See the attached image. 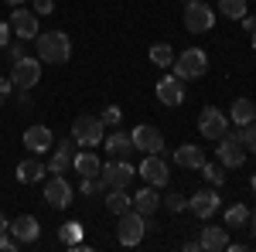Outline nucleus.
Instances as JSON below:
<instances>
[{
  "label": "nucleus",
  "mask_w": 256,
  "mask_h": 252,
  "mask_svg": "<svg viewBox=\"0 0 256 252\" xmlns=\"http://www.w3.org/2000/svg\"><path fill=\"white\" fill-rule=\"evenodd\" d=\"M34 51L41 65H65L72 58V41L65 31H44L34 38Z\"/></svg>",
  "instance_id": "obj_1"
},
{
  "label": "nucleus",
  "mask_w": 256,
  "mask_h": 252,
  "mask_svg": "<svg viewBox=\"0 0 256 252\" xmlns=\"http://www.w3.org/2000/svg\"><path fill=\"white\" fill-rule=\"evenodd\" d=\"M171 72H174L181 82H188V78H202L208 72V55L202 51V48H188V51H181L171 65Z\"/></svg>",
  "instance_id": "obj_2"
},
{
  "label": "nucleus",
  "mask_w": 256,
  "mask_h": 252,
  "mask_svg": "<svg viewBox=\"0 0 256 252\" xmlns=\"http://www.w3.org/2000/svg\"><path fill=\"white\" fill-rule=\"evenodd\" d=\"M147 229H154V225H150V222H147L140 212H134V208H130V212L120 215L116 239L123 242V246H140V242H144V235H147Z\"/></svg>",
  "instance_id": "obj_3"
},
{
  "label": "nucleus",
  "mask_w": 256,
  "mask_h": 252,
  "mask_svg": "<svg viewBox=\"0 0 256 252\" xmlns=\"http://www.w3.org/2000/svg\"><path fill=\"white\" fill-rule=\"evenodd\" d=\"M212 24H216V10H212L205 0H188V3H184V27H188L192 34L212 31Z\"/></svg>",
  "instance_id": "obj_4"
},
{
  "label": "nucleus",
  "mask_w": 256,
  "mask_h": 252,
  "mask_svg": "<svg viewBox=\"0 0 256 252\" xmlns=\"http://www.w3.org/2000/svg\"><path fill=\"white\" fill-rule=\"evenodd\" d=\"M102 119L99 116H79L72 123V140H76V147H99L102 143Z\"/></svg>",
  "instance_id": "obj_5"
},
{
  "label": "nucleus",
  "mask_w": 256,
  "mask_h": 252,
  "mask_svg": "<svg viewBox=\"0 0 256 252\" xmlns=\"http://www.w3.org/2000/svg\"><path fill=\"white\" fill-rule=\"evenodd\" d=\"M41 78V61L31 58V55H24L10 65V82H14V89H34Z\"/></svg>",
  "instance_id": "obj_6"
},
{
  "label": "nucleus",
  "mask_w": 256,
  "mask_h": 252,
  "mask_svg": "<svg viewBox=\"0 0 256 252\" xmlns=\"http://www.w3.org/2000/svg\"><path fill=\"white\" fill-rule=\"evenodd\" d=\"M198 130H202V136L205 140H222V136L229 133V119L222 116V109L218 106H205L202 109V116H198Z\"/></svg>",
  "instance_id": "obj_7"
},
{
  "label": "nucleus",
  "mask_w": 256,
  "mask_h": 252,
  "mask_svg": "<svg viewBox=\"0 0 256 252\" xmlns=\"http://www.w3.org/2000/svg\"><path fill=\"white\" fill-rule=\"evenodd\" d=\"M134 167H130V160H110L102 171H99V177L106 181V188H120V191H126L130 188V181H134Z\"/></svg>",
  "instance_id": "obj_8"
},
{
  "label": "nucleus",
  "mask_w": 256,
  "mask_h": 252,
  "mask_svg": "<svg viewBox=\"0 0 256 252\" xmlns=\"http://www.w3.org/2000/svg\"><path fill=\"white\" fill-rule=\"evenodd\" d=\"M130 140H134V147L144 150V154H160L164 150V133H160L158 126H150V123H140L137 130L130 133Z\"/></svg>",
  "instance_id": "obj_9"
},
{
  "label": "nucleus",
  "mask_w": 256,
  "mask_h": 252,
  "mask_svg": "<svg viewBox=\"0 0 256 252\" xmlns=\"http://www.w3.org/2000/svg\"><path fill=\"white\" fill-rule=\"evenodd\" d=\"M137 174L144 177L150 188H164V184H168V177H171V171H168V164H164V157H160V154H147Z\"/></svg>",
  "instance_id": "obj_10"
},
{
  "label": "nucleus",
  "mask_w": 256,
  "mask_h": 252,
  "mask_svg": "<svg viewBox=\"0 0 256 252\" xmlns=\"http://www.w3.org/2000/svg\"><path fill=\"white\" fill-rule=\"evenodd\" d=\"M44 201L52 205V208H68L72 205V184L65 181L62 174H55L52 181H44Z\"/></svg>",
  "instance_id": "obj_11"
},
{
  "label": "nucleus",
  "mask_w": 256,
  "mask_h": 252,
  "mask_svg": "<svg viewBox=\"0 0 256 252\" xmlns=\"http://www.w3.org/2000/svg\"><path fill=\"white\" fill-rule=\"evenodd\" d=\"M218 164H222V167H242V164H246V147H242L232 133H226L218 140Z\"/></svg>",
  "instance_id": "obj_12"
},
{
  "label": "nucleus",
  "mask_w": 256,
  "mask_h": 252,
  "mask_svg": "<svg viewBox=\"0 0 256 252\" xmlns=\"http://www.w3.org/2000/svg\"><path fill=\"white\" fill-rule=\"evenodd\" d=\"M7 232L14 235L20 246H31V242H38L41 225H38V218H34V215H18V218L7 225Z\"/></svg>",
  "instance_id": "obj_13"
},
{
  "label": "nucleus",
  "mask_w": 256,
  "mask_h": 252,
  "mask_svg": "<svg viewBox=\"0 0 256 252\" xmlns=\"http://www.w3.org/2000/svg\"><path fill=\"white\" fill-rule=\"evenodd\" d=\"M24 147H28L31 154H48V150L55 147V136H52L48 126L34 123V126H28V130H24Z\"/></svg>",
  "instance_id": "obj_14"
},
{
  "label": "nucleus",
  "mask_w": 256,
  "mask_h": 252,
  "mask_svg": "<svg viewBox=\"0 0 256 252\" xmlns=\"http://www.w3.org/2000/svg\"><path fill=\"white\" fill-rule=\"evenodd\" d=\"M72 157H76V140H72V136H68V140H58V143L52 147L48 171H52V174H62V171H68V167H72Z\"/></svg>",
  "instance_id": "obj_15"
},
{
  "label": "nucleus",
  "mask_w": 256,
  "mask_h": 252,
  "mask_svg": "<svg viewBox=\"0 0 256 252\" xmlns=\"http://www.w3.org/2000/svg\"><path fill=\"white\" fill-rule=\"evenodd\" d=\"M158 99L164 102V106H181L184 102V82L171 72V75H164L158 82Z\"/></svg>",
  "instance_id": "obj_16"
},
{
  "label": "nucleus",
  "mask_w": 256,
  "mask_h": 252,
  "mask_svg": "<svg viewBox=\"0 0 256 252\" xmlns=\"http://www.w3.org/2000/svg\"><path fill=\"white\" fill-rule=\"evenodd\" d=\"M10 31L24 41L38 38L41 34L38 31V14H34V10H14V14H10Z\"/></svg>",
  "instance_id": "obj_17"
},
{
  "label": "nucleus",
  "mask_w": 256,
  "mask_h": 252,
  "mask_svg": "<svg viewBox=\"0 0 256 252\" xmlns=\"http://www.w3.org/2000/svg\"><path fill=\"white\" fill-rule=\"evenodd\" d=\"M188 208H192V215H198V218H212V215L218 212V191H212V188L195 191L192 201H188Z\"/></svg>",
  "instance_id": "obj_18"
},
{
  "label": "nucleus",
  "mask_w": 256,
  "mask_h": 252,
  "mask_svg": "<svg viewBox=\"0 0 256 252\" xmlns=\"http://www.w3.org/2000/svg\"><path fill=\"white\" fill-rule=\"evenodd\" d=\"M106 154H110V160H130V157L137 154V147H134L130 133H110V140H106Z\"/></svg>",
  "instance_id": "obj_19"
},
{
  "label": "nucleus",
  "mask_w": 256,
  "mask_h": 252,
  "mask_svg": "<svg viewBox=\"0 0 256 252\" xmlns=\"http://www.w3.org/2000/svg\"><path fill=\"white\" fill-rule=\"evenodd\" d=\"M174 164H178V167H184V171H198V167L205 164V150L195 147V143H184V147H178V150H174Z\"/></svg>",
  "instance_id": "obj_20"
},
{
  "label": "nucleus",
  "mask_w": 256,
  "mask_h": 252,
  "mask_svg": "<svg viewBox=\"0 0 256 252\" xmlns=\"http://www.w3.org/2000/svg\"><path fill=\"white\" fill-rule=\"evenodd\" d=\"M229 246V235H226V225L218 229V225H205L202 229V249L205 252H222Z\"/></svg>",
  "instance_id": "obj_21"
},
{
  "label": "nucleus",
  "mask_w": 256,
  "mask_h": 252,
  "mask_svg": "<svg viewBox=\"0 0 256 252\" xmlns=\"http://www.w3.org/2000/svg\"><path fill=\"white\" fill-rule=\"evenodd\" d=\"M48 171V164H41L38 157H31V160H20L18 164V181L20 184H38L41 177Z\"/></svg>",
  "instance_id": "obj_22"
},
{
  "label": "nucleus",
  "mask_w": 256,
  "mask_h": 252,
  "mask_svg": "<svg viewBox=\"0 0 256 252\" xmlns=\"http://www.w3.org/2000/svg\"><path fill=\"white\" fill-rule=\"evenodd\" d=\"M158 208H160L158 188H144V191H137V198H134V212H140L144 218H150Z\"/></svg>",
  "instance_id": "obj_23"
},
{
  "label": "nucleus",
  "mask_w": 256,
  "mask_h": 252,
  "mask_svg": "<svg viewBox=\"0 0 256 252\" xmlns=\"http://www.w3.org/2000/svg\"><path fill=\"white\" fill-rule=\"evenodd\" d=\"M72 167H76L79 177H96L99 171H102V164H99L96 154H76L72 157Z\"/></svg>",
  "instance_id": "obj_24"
},
{
  "label": "nucleus",
  "mask_w": 256,
  "mask_h": 252,
  "mask_svg": "<svg viewBox=\"0 0 256 252\" xmlns=\"http://www.w3.org/2000/svg\"><path fill=\"white\" fill-rule=\"evenodd\" d=\"M106 208H110V215H123L134 208V198L126 191H120V188H110L106 191Z\"/></svg>",
  "instance_id": "obj_25"
},
{
  "label": "nucleus",
  "mask_w": 256,
  "mask_h": 252,
  "mask_svg": "<svg viewBox=\"0 0 256 252\" xmlns=\"http://www.w3.org/2000/svg\"><path fill=\"white\" fill-rule=\"evenodd\" d=\"M229 119H232L236 126H246V123H253V119H256V106L250 102V99H236V102H232Z\"/></svg>",
  "instance_id": "obj_26"
},
{
  "label": "nucleus",
  "mask_w": 256,
  "mask_h": 252,
  "mask_svg": "<svg viewBox=\"0 0 256 252\" xmlns=\"http://www.w3.org/2000/svg\"><path fill=\"white\" fill-rule=\"evenodd\" d=\"M58 242H62V246H68V249L82 246V225H79V222H65V225L58 229Z\"/></svg>",
  "instance_id": "obj_27"
},
{
  "label": "nucleus",
  "mask_w": 256,
  "mask_h": 252,
  "mask_svg": "<svg viewBox=\"0 0 256 252\" xmlns=\"http://www.w3.org/2000/svg\"><path fill=\"white\" fill-rule=\"evenodd\" d=\"M226 229H242L246 222H250V212H246V205H232V208H226Z\"/></svg>",
  "instance_id": "obj_28"
},
{
  "label": "nucleus",
  "mask_w": 256,
  "mask_h": 252,
  "mask_svg": "<svg viewBox=\"0 0 256 252\" xmlns=\"http://www.w3.org/2000/svg\"><path fill=\"white\" fill-rule=\"evenodd\" d=\"M229 133L236 136L242 147H250V150L256 154V119H253V123H246V126H236V130H229Z\"/></svg>",
  "instance_id": "obj_29"
},
{
  "label": "nucleus",
  "mask_w": 256,
  "mask_h": 252,
  "mask_svg": "<svg viewBox=\"0 0 256 252\" xmlns=\"http://www.w3.org/2000/svg\"><path fill=\"white\" fill-rule=\"evenodd\" d=\"M150 61L160 65V68H171V65H174V51H171L168 44H154V48H150Z\"/></svg>",
  "instance_id": "obj_30"
},
{
  "label": "nucleus",
  "mask_w": 256,
  "mask_h": 252,
  "mask_svg": "<svg viewBox=\"0 0 256 252\" xmlns=\"http://www.w3.org/2000/svg\"><path fill=\"white\" fill-rule=\"evenodd\" d=\"M79 191L86 194V198H92V194H106L110 191V188H106V181H102V177H82V184H79Z\"/></svg>",
  "instance_id": "obj_31"
},
{
  "label": "nucleus",
  "mask_w": 256,
  "mask_h": 252,
  "mask_svg": "<svg viewBox=\"0 0 256 252\" xmlns=\"http://www.w3.org/2000/svg\"><path fill=\"white\" fill-rule=\"evenodd\" d=\"M218 10H222L226 17L239 20L242 14H246V0H218Z\"/></svg>",
  "instance_id": "obj_32"
},
{
  "label": "nucleus",
  "mask_w": 256,
  "mask_h": 252,
  "mask_svg": "<svg viewBox=\"0 0 256 252\" xmlns=\"http://www.w3.org/2000/svg\"><path fill=\"white\" fill-rule=\"evenodd\" d=\"M198 171L205 174V181H208V184H216V188H222V181H226V174L218 171V164H208V160H205V164H202Z\"/></svg>",
  "instance_id": "obj_33"
},
{
  "label": "nucleus",
  "mask_w": 256,
  "mask_h": 252,
  "mask_svg": "<svg viewBox=\"0 0 256 252\" xmlns=\"http://www.w3.org/2000/svg\"><path fill=\"white\" fill-rule=\"evenodd\" d=\"M160 205H164V208H168V212H184V208H188V198H184V194H168V198H164V201H160Z\"/></svg>",
  "instance_id": "obj_34"
},
{
  "label": "nucleus",
  "mask_w": 256,
  "mask_h": 252,
  "mask_svg": "<svg viewBox=\"0 0 256 252\" xmlns=\"http://www.w3.org/2000/svg\"><path fill=\"white\" fill-rule=\"evenodd\" d=\"M31 10H34V14H55V0H31Z\"/></svg>",
  "instance_id": "obj_35"
},
{
  "label": "nucleus",
  "mask_w": 256,
  "mask_h": 252,
  "mask_svg": "<svg viewBox=\"0 0 256 252\" xmlns=\"http://www.w3.org/2000/svg\"><path fill=\"white\" fill-rule=\"evenodd\" d=\"M7 55H10V61L24 58V38H20V41H14V44H7Z\"/></svg>",
  "instance_id": "obj_36"
},
{
  "label": "nucleus",
  "mask_w": 256,
  "mask_h": 252,
  "mask_svg": "<svg viewBox=\"0 0 256 252\" xmlns=\"http://www.w3.org/2000/svg\"><path fill=\"white\" fill-rule=\"evenodd\" d=\"M99 119L113 126V123H120V109H116V106H106V109H102V116H99Z\"/></svg>",
  "instance_id": "obj_37"
},
{
  "label": "nucleus",
  "mask_w": 256,
  "mask_h": 252,
  "mask_svg": "<svg viewBox=\"0 0 256 252\" xmlns=\"http://www.w3.org/2000/svg\"><path fill=\"white\" fill-rule=\"evenodd\" d=\"M10 44V20H0V48Z\"/></svg>",
  "instance_id": "obj_38"
},
{
  "label": "nucleus",
  "mask_w": 256,
  "mask_h": 252,
  "mask_svg": "<svg viewBox=\"0 0 256 252\" xmlns=\"http://www.w3.org/2000/svg\"><path fill=\"white\" fill-rule=\"evenodd\" d=\"M239 24H242V31H246V34H253V31H256V17H250V14H242Z\"/></svg>",
  "instance_id": "obj_39"
},
{
  "label": "nucleus",
  "mask_w": 256,
  "mask_h": 252,
  "mask_svg": "<svg viewBox=\"0 0 256 252\" xmlns=\"http://www.w3.org/2000/svg\"><path fill=\"white\" fill-rule=\"evenodd\" d=\"M10 89H14V82H10V78H0V102L10 96Z\"/></svg>",
  "instance_id": "obj_40"
},
{
  "label": "nucleus",
  "mask_w": 256,
  "mask_h": 252,
  "mask_svg": "<svg viewBox=\"0 0 256 252\" xmlns=\"http://www.w3.org/2000/svg\"><path fill=\"white\" fill-rule=\"evenodd\" d=\"M184 249H188V252H198V249H202V239H188V242H184Z\"/></svg>",
  "instance_id": "obj_41"
},
{
  "label": "nucleus",
  "mask_w": 256,
  "mask_h": 252,
  "mask_svg": "<svg viewBox=\"0 0 256 252\" xmlns=\"http://www.w3.org/2000/svg\"><path fill=\"white\" fill-rule=\"evenodd\" d=\"M7 225H10V222H7V218H4V215H0V235L7 232Z\"/></svg>",
  "instance_id": "obj_42"
},
{
  "label": "nucleus",
  "mask_w": 256,
  "mask_h": 252,
  "mask_svg": "<svg viewBox=\"0 0 256 252\" xmlns=\"http://www.w3.org/2000/svg\"><path fill=\"white\" fill-rule=\"evenodd\" d=\"M250 225H253V235H256V208L250 212Z\"/></svg>",
  "instance_id": "obj_43"
},
{
  "label": "nucleus",
  "mask_w": 256,
  "mask_h": 252,
  "mask_svg": "<svg viewBox=\"0 0 256 252\" xmlns=\"http://www.w3.org/2000/svg\"><path fill=\"white\" fill-rule=\"evenodd\" d=\"M4 3H10V7H20V3H24V0H4Z\"/></svg>",
  "instance_id": "obj_44"
},
{
  "label": "nucleus",
  "mask_w": 256,
  "mask_h": 252,
  "mask_svg": "<svg viewBox=\"0 0 256 252\" xmlns=\"http://www.w3.org/2000/svg\"><path fill=\"white\" fill-rule=\"evenodd\" d=\"M250 188H253V191H256V174H253V177H250Z\"/></svg>",
  "instance_id": "obj_45"
},
{
  "label": "nucleus",
  "mask_w": 256,
  "mask_h": 252,
  "mask_svg": "<svg viewBox=\"0 0 256 252\" xmlns=\"http://www.w3.org/2000/svg\"><path fill=\"white\" fill-rule=\"evenodd\" d=\"M250 38H253V51H256V31H253V34H250Z\"/></svg>",
  "instance_id": "obj_46"
}]
</instances>
